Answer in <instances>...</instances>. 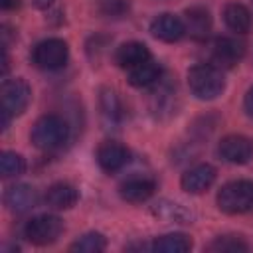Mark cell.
Returning a JSON list of instances; mask_svg holds the SVG:
<instances>
[{
	"label": "cell",
	"mask_w": 253,
	"mask_h": 253,
	"mask_svg": "<svg viewBox=\"0 0 253 253\" xmlns=\"http://www.w3.org/2000/svg\"><path fill=\"white\" fill-rule=\"evenodd\" d=\"M154 190H156V182L152 178H146V176L128 178V180H125L119 186L121 198L125 202H128V204H142V202H146L148 198H152Z\"/></svg>",
	"instance_id": "cell-11"
},
{
	"label": "cell",
	"mask_w": 253,
	"mask_h": 253,
	"mask_svg": "<svg viewBox=\"0 0 253 253\" xmlns=\"http://www.w3.org/2000/svg\"><path fill=\"white\" fill-rule=\"evenodd\" d=\"M217 208L223 213L237 215L253 210V182L249 180H233L221 186L217 192Z\"/></svg>",
	"instance_id": "cell-3"
},
{
	"label": "cell",
	"mask_w": 253,
	"mask_h": 253,
	"mask_svg": "<svg viewBox=\"0 0 253 253\" xmlns=\"http://www.w3.org/2000/svg\"><path fill=\"white\" fill-rule=\"evenodd\" d=\"M67 57H69V47L67 42H63L61 38H47L40 42L32 51L34 65L47 71L61 69L67 63Z\"/></svg>",
	"instance_id": "cell-5"
},
{
	"label": "cell",
	"mask_w": 253,
	"mask_h": 253,
	"mask_svg": "<svg viewBox=\"0 0 253 253\" xmlns=\"http://www.w3.org/2000/svg\"><path fill=\"white\" fill-rule=\"evenodd\" d=\"M184 26H186V34H190V38L202 42L210 36L211 30V18L210 12L204 6H192L186 10L184 16Z\"/></svg>",
	"instance_id": "cell-15"
},
{
	"label": "cell",
	"mask_w": 253,
	"mask_h": 253,
	"mask_svg": "<svg viewBox=\"0 0 253 253\" xmlns=\"http://www.w3.org/2000/svg\"><path fill=\"white\" fill-rule=\"evenodd\" d=\"M69 136V126L65 123L63 117L59 115H43L40 117L34 126H32V132H30V140L36 148H42V150H53L57 146H61Z\"/></svg>",
	"instance_id": "cell-2"
},
{
	"label": "cell",
	"mask_w": 253,
	"mask_h": 253,
	"mask_svg": "<svg viewBox=\"0 0 253 253\" xmlns=\"http://www.w3.org/2000/svg\"><path fill=\"white\" fill-rule=\"evenodd\" d=\"M152 211L158 217H162L166 221H174V223H190V219H192V213L188 210H184L180 204H172V202H166V200L158 202L152 208Z\"/></svg>",
	"instance_id": "cell-22"
},
{
	"label": "cell",
	"mask_w": 253,
	"mask_h": 253,
	"mask_svg": "<svg viewBox=\"0 0 253 253\" xmlns=\"http://www.w3.org/2000/svg\"><path fill=\"white\" fill-rule=\"evenodd\" d=\"M0 6L4 10H14V8L20 6V0H0Z\"/></svg>",
	"instance_id": "cell-26"
},
{
	"label": "cell",
	"mask_w": 253,
	"mask_h": 253,
	"mask_svg": "<svg viewBox=\"0 0 253 253\" xmlns=\"http://www.w3.org/2000/svg\"><path fill=\"white\" fill-rule=\"evenodd\" d=\"M105 247H107L105 235L99 233V231H89V233H83L79 239H75L69 245V251H75V253H101V251H105Z\"/></svg>",
	"instance_id": "cell-21"
},
{
	"label": "cell",
	"mask_w": 253,
	"mask_h": 253,
	"mask_svg": "<svg viewBox=\"0 0 253 253\" xmlns=\"http://www.w3.org/2000/svg\"><path fill=\"white\" fill-rule=\"evenodd\" d=\"M79 202V192L67 182L51 184L45 192V204L53 210H69Z\"/></svg>",
	"instance_id": "cell-16"
},
{
	"label": "cell",
	"mask_w": 253,
	"mask_h": 253,
	"mask_svg": "<svg viewBox=\"0 0 253 253\" xmlns=\"http://www.w3.org/2000/svg\"><path fill=\"white\" fill-rule=\"evenodd\" d=\"M0 172L4 178H16L20 174L26 172V160L22 154L12 152V150H4L0 156Z\"/></svg>",
	"instance_id": "cell-23"
},
{
	"label": "cell",
	"mask_w": 253,
	"mask_h": 253,
	"mask_svg": "<svg viewBox=\"0 0 253 253\" xmlns=\"http://www.w3.org/2000/svg\"><path fill=\"white\" fill-rule=\"evenodd\" d=\"M146 59H150V49L142 43V42H126L121 43L115 51V63L123 69H132L140 63H144Z\"/></svg>",
	"instance_id": "cell-14"
},
{
	"label": "cell",
	"mask_w": 253,
	"mask_h": 253,
	"mask_svg": "<svg viewBox=\"0 0 253 253\" xmlns=\"http://www.w3.org/2000/svg\"><path fill=\"white\" fill-rule=\"evenodd\" d=\"M223 22L235 34H247L251 30V12L239 2H229L223 8Z\"/></svg>",
	"instance_id": "cell-17"
},
{
	"label": "cell",
	"mask_w": 253,
	"mask_h": 253,
	"mask_svg": "<svg viewBox=\"0 0 253 253\" xmlns=\"http://www.w3.org/2000/svg\"><path fill=\"white\" fill-rule=\"evenodd\" d=\"M0 97H2V113L10 117H18L28 109L32 99V89L22 77H16L2 83Z\"/></svg>",
	"instance_id": "cell-6"
},
{
	"label": "cell",
	"mask_w": 253,
	"mask_h": 253,
	"mask_svg": "<svg viewBox=\"0 0 253 253\" xmlns=\"http://www.w3.org/2000/svg\"><path fill=\"white\" fill-rule=\"evenodd\" d=\"M4 204L14 213H24L38 204V194L30 184H14L4 192Z\"/></svg>",
	"instance_id": "cell-13"
},
{
	"label": "cell",
	"mask_w": 253,
	"mask_h": 253,
	"mask_svg": "<svg viewBox=\"0 0 253 253\" xmlns=\"http://www.w3.org/2000/svg\"><path fill=\"white\" fill-rule=\"evenodd\" d=\"M61 231H63V221H61V217L51 215V213L36 215V217H32V219H28L26 225H24V237H26L32 245H38V247L51 245L53 241L59 239Z\"/></svg>",
	"instance_id": "cell-4"
},
{
	"label": "cell",
	"mask_w": 253,
	"mask_h": 253,
	"mask_svg": "<svg viewBox=\"0 0 253 253\" xmlns=\"http://www.w3.org/2000/svg\"><path fill=\"white\" fill-rule=\"evenodd\" d=\"M160 75H162L160 65H158L156 61H152V57H150V59H146L144 63H140V65L128 69V83H130L132 87L142 89V87L154 85V83L160 79Z\"/></svg>",
	"instance_id": "cell-18"
},
{
	"label": "cell",
	"mask_w": 253,
	"mask_h": 253,
	"mask_svg": "<svg viewBox=\"0 0 253 253\" xmlns=\"http://www.w3.org/2000/svg\"><path fill=\"white\" fill-rule=\"evenodd\" d=\"M150 34L160 42L174 43L186 34V26H184L182 18H178L170 12H164V14H158L150 22Z\"/></svg>",
	"instance_id": "cell-10"
},
{
	"label": "cell",
	"mask_w": 253,
	"mask_h": 253,
	"mask_svg": "<svg viewBox=\"0 0 253 253\" xmlns=\"http://www.w3.org/2000/svg\"><path fill=\"white\" fill-rule=\"evenodd\" d=\"M208 251H215V253H241V251H249V245L237 237V235H219L215 237L210 245Z\"/></svg>",
	"instance_id": "cell-24"
},
{
	"label": "cell",
	"mask_w": 253,
	"mask_h": 253,
	"mask_svg": "<svg viewBox=\"0 0 253 253\" xmlns=\"http://www.w3.org/2000/svg\"><path fill=\"white\" fill-rule=\"evenodd\" d=\"M150 249L156 253H186L192 249V239L186 233H166L156 237Z\"/></svg>",
	"instance_id": "cell-19"
},
{
	"label": "cell",
	"mask_w": 253,
	"mask_h": 253,
	"mask_svg": "<svg viewBox=\"0 0 253 253\" xmlns=\"http://www.w3.org/2000/svg\"><path fill=\"white\" fill-rule=\"evenodd\" d=\"M128 160H130V152L121 142L105 140L97 148V164L107 174H115V172L123 170L128 164Z\"/></svg>",
	"instance_id": "cell-8"
},
{
	"label": "cell",
	"mask_w": 253,
	"mask_h": 253,
	"mask_svg": "<svg viewBox=\"0 0 253 253\" xmlns=\"http://www.w3.org/2000/svg\"><path fill=\"white\" fill-rule=\"evenodd\" d=\"M213 61L221 67H233L245 55V43L237 38H219L213 43Z\"/></svg>",
	"instance_id": "cell-12"
},
{
	"label": "cell",
	"mask_w": 253,
	"mask_h": 253,
	"mask_svg": "<svg viewBox=\"0 0 253 253\" xmlns=\"http://www.w3.org/2000/svg\"><path fill=\"white\" fill-rule=\"evenodd\" d=\"M188 87L202 101L217 99L225 89V79L219 67L211 63H196L188 69Z\"/></svg>",
	"instance_id": "cell-1"
},
{
	"label": "cell",
	"mask_w": 253,
	"mask_h": 253,
	"mask_svg": "<svg viewBox=\"0 0 253 253\" xmlns=\"http://www.w3.org/2000/svg\"><path fill=\"white\" fill-rule=\"evenodd\" d=\"M243 109L249 117H253V87H249V91L245 93V99H243Z\"/></svg>",
	"instance_id": "cell-25"
},
{
	"label": "cell",
	"mask_w": 253,
	"mask_h": 253,
	"mask_svg": "<svg viewBox=\"0 0 253 253\" xmlns=\"http://www.w3.org/2000/svg\"><path fill=\"white\" fill-rule=\"evenodd\" d=\"M215 176L217 172L211 164H196L182 174L180 186L188 194H202L215 182Z\"/></svg>",
	"instance_id": "cell-9"
},
{
	"label": "cell",
	"mask_w": 253,
	"mask_h": 253,
	"mask_svg": "<svg viewBox=\"0 0 253 253\" xmlns=\"http://www.w3.org/2000/svg\"><path fill=\"white\" fill-rule=\"evenodd\" d=\"M217 154L229 164H247L253 158V138L243 134H227L219 140Z\"/></svg>",
	"instance_id": "cell-7"
},
{
	"label": "cell",
	"mask_w": 253,
	"mask_h": 253,
	"mask_svg": "<svg viewBox=\"0 0 253 253\" xmlns=\"http://www.w3.org/2000/svg\"><path fill=\"white\" fill-rule=\"evenodd\" d=\"M99 105H101V115H103V121L107 125H119L121 119H123V107H121V101L117 97V93L109 87H103L101 89V97H99Z\"/></svg>",
	"instance_id": "cell-20"
}]
</instances>
